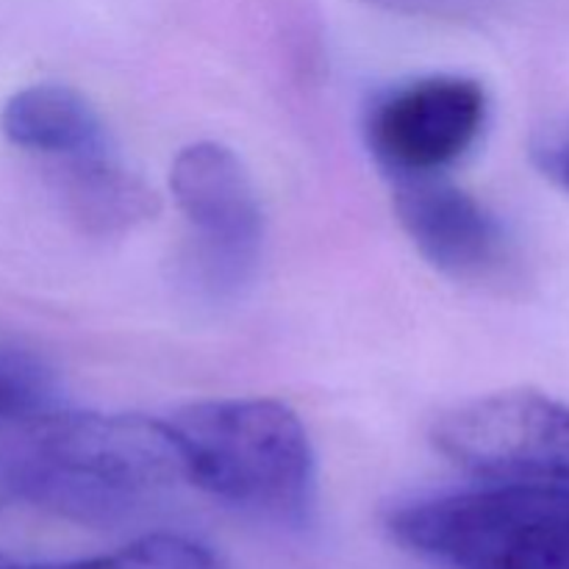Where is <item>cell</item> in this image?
Returning a JSON list of instances; mask_svg holds the SVG:
<instances>
[{
  "label": "cell",
  "instance_id": "6da1fadb",
  "mask_svg": "<svg viewBox=\"0 0 569 569\" xmlns=\"http://www.w3.org/2000/svg\"><path fill=\"white\" fill-rule=\"evenodd\" d=\"M167 420L39 411L0 428V483L28 503L87 526H111L181 481Z\"/></svg>",
  "mask_w": 569,
  "mask_h": 569
},
{
  "label": "cell",
  "instance_id": "7a4b0ae2",
  "mask_svg": "<svg viewBox=\"0 0 569 569\" xmlns=\"http://www.w3.org/2000/svg\"><path fill=\"white\" fill-rule=\"evenodd\" d=\"M181 470L220 503L303 526L317 503V459L303 422L278 400H206L167 420Z\"/></svg>",
  "mask_w": 569,
  "mask_h": 569
},
{
  "label": "cell",
  "instance_id": "3957f363",
  "mask_svg": "<svg viewBox=\"0 0 569 569\" xmlns=\"http://www.w3.org/2000/svg\"><path fill=\"white\" fill-rule=\"evenodd\" d=\"M411 553L450 569H569V483H492L389 517Z\"/></svg>",
  "mask_w": 569,
  "mask_h": 569
},
{
  "label": "cell",
  "instance_id": "277c9868",
  "mask_svg": "<svg viewBox=\"0 0 569 569\" xmlns=\"http://www.w3.org/2000/svg\"><path fill=\"white\" fill-rule=\"evenodd\" d=\"M431 442L489 483H569V403L537 389L453 406L433 420Z\"/></svg>",
  "mask_w": 569,
  "mask_h": 569
},
{
  "label": "cell",
  "instance_id": "5b68a950",
  "mask_svg": "<svg viewBox=\"0 0 569 569\" xmlns=\"http://www.w3.org/2000/svg\"><path fill=\"white\" fill-rule=\"evenodd\" d=\"M489 100L465 76H422L376 94L365 114L372 159L392 181L445 176L487 126Z\"/></svg>",
  "mask_w": 569,
  "mask_h": 569
},
{
  "label": "cell",
  "instance_id": "8992f818",
  "mask_svg": "<svg viewBox=\"0 0 569 569\" xmlns=\"http://www.w3.org/2000/svg\"><path fill=\"white\" fill-rule=\"evenodd\" d=\"M178 209L194 231V261L211 287H237L253 272L264 214L248 167L220 142L187 144L170 170Z\"/></svg>",
  "mask_w": 569,
  "mask_h": 569
},
{
  "label": "cell",
  "instance_id": "52a82bcc",
  "mask_svg": "<svg viewBox=\"0 0 569 569\" xmlns=\"http://www.w3.org/2000/svg\"><path fill=\"white\" fill-rule=\"evenodd\" d=\"M395 183V211L422 259L456 281H478L506 261L498 217L445 176Z\"/></svg>",
  "mask_w": 569,
  "mask_h": 569
},
{
  "label": "cell",
  "instance_id": "ba28073f",
  "mask_svg": "<svg viewBox=\"0 0 569 569\" xmlns=\"http://www.w3.org/2000/svg\"><path fill=\"white\" fill-rule=\"evenodd\" d=\"M0 131L17 148L48 156L56 164L111 150L94 106L64 83H33L11 94L0 111Z\"/></svg>",
  "mask_w": 569,
  "mask_h": 569
},
{
  "label": "cell",
  "instance_id": "9c48e42d",
  "mask_svg": "<svg viewBox=\"0 0 569 569\" xmlns=\"http://www.w3.org/2000/svg\"><path fill=\"white\" fill-rule=\"evenodd\" d=\"M61 198L72 220L94 237L131 231L159 214L153 189L122 167L114 150L87 159L61 161Z\"/></svg>",
  "mask_w": 569,
  "mask_h": 569
},
{
  "label": "cell",
  "instance_id": "30bf717a",
  "mask_svg": "<svg viewBox=\"0 0 569 569\" xmlns=\"http://www.w3.org/2000/svg\"><path fill=\"white\" fill-rule=\"evenodd\" d=\"M6 569H217L214 556L200 542L178 533H150L111 553L89 556L76 561H44V565H17Z\"/></svg>",
  "mask_w": 569,
  "mask_h": 569
},
{
  "label": "cell",
  "instance_id": "8fae6325",
  "mask_svg": "<svg viewBox=\"0 0 569 569\" xmlns=\"http://www.w3.org/2000/svg\"><path fill=\"white\" fill-rule=\"evenodd\" d=\"M56 409V381L48 367L28 353L0 350V428Z\"/></svg>",
  "mask_w": 569,
  "mask_h": 569
},
{
  "label": "cell",
  "instance_id": "7c38bea8",
  "mask_svg": "<svg viewBox=\"0 0 569 569\" xmlns=\"http://www.w3.org/2000/svg\"><path fill=\"white\" fill-rule=\"evenodd\" d=\"M531 159L548 181L569 192V117L533 139Z\"/></svg>",
  "mask_w": 569,
  "mask_h": 569
},
{
  "label": "cell",
  "instance_id": "4fadbf2b",
  "mask_svg": "<svg viewBox=\"0 0 569 569\" xmlns=\"http://www.w3.org/2000/svg\"><path fill=\"white\" fill-rule=\"evenodd\" d=\"M6 506H11V498H9V492H6L3 483H0V511H3Z\"/></svg>",
  "mask_w": 569,
  "mask_h": 569
},
{
  "label": "cell",
  "instance_id": "5bb4252c",
  "mask_svg": "<svg viewBox=\"0 0 569 569\" xmlns=\"http://www.w3.org/2000/svg\"><path fill=\"white\" fill-rule=\"evenodd\" d=\"M11 559H6V556H0V569H6V565H9Z\"/></svg>",
  "mask_w": 569,
  "mask_h": 569
}]
</instances>
